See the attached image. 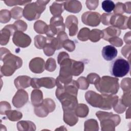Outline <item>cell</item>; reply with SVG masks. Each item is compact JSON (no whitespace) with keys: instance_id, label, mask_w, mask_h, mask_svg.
<instances>
[{"instance_id":"6da1fadb","label":"cell","mask_w":131,"mask_h":131,"mask_svg":"<svg viewBox=\"0 0 131 131\" xmlns=\"http://www.w3.org/2000/svg\"><path fill=\"white\" fill-rule=\"evenodd\" d=\"M118 79L110 76H103L95 85L96 88L103 94L112 95L117 93L119 88Z\"/></svg>"},{"instance_id":"7a4b0ae2","label":"cell","mask_w":131,"mask_h":131,"mask_svg":"<svg viewBox=\"0 0 131 131\" xmlns=\"http://www.w3.org/2000/svg\"><path fill=\"white\" fill-rule=\"evenodd\" d=\"M4 65L1 67V73L5 76H10L15 71L21 67V59L17 56L11 54L9 51L6 53L4 57Z\"/></svg>"},{"instance_id":"3957f363","label":"cell","mask_w":131,"mask_h":131,"mask_svg":"<svg viewBox=\"0 0 131 131\" xmlns=\"http://www.w3.org/2000/svg\"><path fill=\"white\" fill-rule=\"evenodd\" d=\"M96 116L101 122L102 130H114L115 126L120 123V118L113 113L104 112H98Z\"/></svg>"},{"instance_id":"277c9868","label":"cell","mask_w":131,"mask_h":131,"mask_svg":"<svg viewBox=\"0 0 131 131\" xmlns=\"http://www.w3.org/2000/svg\"><path fill=\"white\" fill-rule=\"evenodd\" d=\"M130 65L128 61L119 57L114 60L111 65L110 73L116 77H122L129 72Z\"/></svg>"},{"instance_id":"5b68a950","label":"cell","mask_w":131,"mask_h":131,"mask_svg":"<svg viewBox=\"0 0 131 131\" xmlns=\"http://www.w3.org/2000/svg\"><path fill=\"white\" fill-rule=\"evenodd\" d=\"M35 4V3H33L28 5L24 9V16L30 21L38 18L40 14L46 9V6H41L38 4Z\"/></svg>"},{"instance_id":"8992f818","label":"cell","mask_w":131,"mask_h":131,"mask_svg":"<svg viewBox=\"0 0 131 131\" xmlns=\"http://www.w3.org/2000/svg\"><path fill=\"white\" fill-rule=\"evenodd\" d=\"M55 84V80L52 77L32 78L31 80V85L34 89H39L40 86L51 89L54 88Z\"/></svg>"},{"instance_id":"52a82bcc","label":"cell","mask_w":131,"mask_h":131,"mask_svg":"<svg viewBox=\"0 0 131 131\" xmlns=\"http://www.w3.org/2000/svg\"><path fill=\"white\" fill-rule=\"evenodd\" d=\"M12 40L16 46L22 48H25L29 46L31 41L29 36L20 31L14 33Z\"/></svg>"},{"instance_id":"ba28073f","label":"cell","mask_w":131,"mask_h":131,"mask_svg":"<svg viewBox=\"0 0 131 131\" xmlns=\"http://www.w3.org/2000/svg\"><path fill=\"white\" fill-rule=\"evenodd\" d=\"M85 99L93 107L101 108L103 103L102 95H100L93 91H89L85 93Z\"/></svg>"},{"instance_id":"9c48e42d","label":"cell","mask_w":131,"mask_h":131,"mask_svg":"<svg viewBox=\"0 0 131 131\" xmlns=\"http://www.w3.org/2000/svg\"><path fill=\"white\" fill-rule=\"evenodd\" d=\"M100 15L99 13L93 12L84 13L81 17L83 23L91 26H97L100 23Z\"/></svg>"},{"instance_id":"30bf717a","label":"cell","mask_w":131,"mask_h":131,"mask_svg":"<svg viewBox=\"0 0 131 131\" xmlns=\"http://www.w3.org/2000/svg\"><path fill=\"white\" fill-rule=\"evenodd\" d=\"M28 101V94L23 90H18L14 96L12 102L15 107L19 108L22 107Z\"/></svg>"},{"instance_id":"8fae6325","label":"cell","mask_w":131,"mask_h":131,"mask_svg":"<svg viewBox=\"0 0 131 131\" xmlns=\"http://www.w3.org/2000/svg\"><path fill=\"white\" fill-rule=\"evenodd\" d=\"M45 61L43 59L36 57L30 61L29 67L32 72L35 73H40L43 71L45 68Z\"/></svg>"},{"instance_id":"7c38bea8","label":"cell","mask_w":131,"mask_h":131,"mask_svg":"<svg viewBox=\"0 0 131 131\" xmlns=\"http://www.w3.org/2000/svg\"><path fill=\"white\" fill-rule=\"evenodd\" d=\"M117 53L116 48L112 45L106 46L102 50V56L107 61L112 60L117 56Z\"/></svg>"},{"instance_id":"4fadbf2b","label":"cell","mask_w":131,"mask_h":131,"mask_svg":"<svg viewBox=\"0 0 131 131\" xmlns=\"http://www.w3.org/2000/svg\"><path fill=\"white\" fill-rule=\"evenodd\" d=\"M64 121L68 125L73 126L78 121V119L75 114L74 110H69L64 111Z\"/></svg>"},{"instance_id":"5bb4252c","label":"cell","mask_w":131,"mask_h":131,"mask_svg":"<svg viewBox=\"0 0 131 131\" xmlns=\"http://www.w3.org/2000/svg\"><path fill=\"white\" fill-rule=\"evenodd\" d=\"M102 32L103 39L108 40L110 38L119 36L121 31L119 28L116 27H110L103 30Z\"/></svg>"},{"instance_id":"9a60e30c","label":"cell","mask_w":131,"mask_h":131,"mask_svg":"<svg viewBox=\"0 0 131 131\" xmlns=\"http://www.w3.org/2000/svg\"><path fill=\"white\" fill-rule=\"evenodd\" d=\"M50 24L57 30V33L64 30V25L63 24V18L61 16H56L51 19Z\"/></svg>"},{"instance_id":"2e32d148","label":"cell","mask_w":131,"mask_h":131,"mask_svg":"<svg viewBox=\"0 0 131 131\" xmlns=\"http://www.w3.org/2000/svg\"><path fill=\"white\" fill-rule=\"evenodd\" d=\"M31 79L30 77L27 76H18L14 80V84L17 89L19 88H26L28 86H30L31 83L30 82H24L28 80Z\"/></svg>"},{"instance_id":"e0dca14e","label":"cell","mask_w":131,"mask_h":131,"mask_svg":"<svg viewBox=\"0 0 131 131\" xmlns=\"http://www.w3.org/2000/svg\"><path fill=\"white\" fill-rule=\"evenodd\" d=\"M84 64L82 62L76 61L72 60V66L71 72L72 75L74 76H77L80 74L83 71Z\"/></svg>"},{"instance_id":"ac0fdd59","label":"cell","mask_w":131,"mask_h":131,"mask_svg":"<svg viewBox=\"0 0 131 131\" xmlns=\"http://www.w3.org/2000/svg\"><path fill=\"white\" fill-rule=\"evenodd\" d=\"M42 92L39 90H34L31 94L32 103L34 106L39 105L42 103V99L37 98H42Z\"/></svg>"},{"instance_id":"d6986e66","label":"cell","mask_w":131,"mask_h":131,"mask_svg":"<svg viewBox=\"0 0 131 131\" xmlns=\"http://www.w3.org/2000/svg\"><path fill=\"white\" fill-rule=\"evenodd\" d=\"M74 110L76 116L80 117H85L87 116L89 113V108L85 104H80L77 105Z\"/></svg>"},{"instance_id":"ffe728a7","label":"cell","mask_w":131,"mask_h":131,"mask_svg":"<svg viewBox=\"0 0 131 131\" xmlns=\"http://www.w3.org/2000/svg\"><path fill=\"white\" fill-rule=\"evenodd\" d=\"M102 37H103L102 31L100 30L94 29L90 32L89 38L93 42H96Z\"/></svg>"},{"instance_id":"44dd1931","label":"cell","mask_w":131,"mask_h":131,"mask_svg":"<svg viewBox=\"0 0 131 131\" xmlns=\"http://www.w3.org/2000/svg\"><path fill=\"white\" fill-rule=\"evenodd\" d=\"M17 129L19 130H21L22 128L25 126V127L24 128V130H30V128L28 127H30L31 128H32L33 129V130H35L36 128H35V124L31 122V121H19L18 122L17 124Z\"/></svg>"},{"instance_id":"7402d4cb","label":"cell","mask_w":131,"mask_h":131,"mask_svg":"<svg viewBox=\"0 0 131 131\" xmlns=\"http://www.w3.org/2000/svg\"><path fill=\"white\" fill-rule=\"evenodd\" d=\"M101 6L102 9L107 13H111L115 8V5L112 1H103Z\"/></svg>"},{"instance_id":"603a6c76","label":"cell","mask_w":131,"mask_h":131,"mask_svg":"<svg viewBox=\"0 0 131 131\" xmlns=\"http://www.w3.org/2000/svg\"><path fill=\"white\" fill-rule=\"evenodd\" d=\"M8 119L11 121H17L22 117V114L15 110L13 111H7L5 113Z\"/></svg>"},{"instance_id":"cb8c5ba5","label":"cell","mask_w":131,"mask_h":131,"mask_svg":"<svg viewBox=\"0 0 131 131\" xmlns=\"http://www.w3.org/2000/svg\"><path fill=\"white\" fill-rule=\"evenodd\" d=\"M90 31L88 28H83L80 30L78 35L77 38L83 41H86L89 39Z\"/></svg>"},{"instance_id":"d4e9b609","label":"cell","mask_w":131,"mask_h":131,"mask_svg":"<svg viewBox=\"0 0 131 131\" xmlns=\"http://www.w3.org/2000/svg\"><path fill=\"white\" fill-rule=\"evenodd\" d=\"M35 46L38 49H41L43 46L46 45L47 40L43 36L37 35L35 37Z\"/></svg>"},{"instance_id":"484cf974","label":"cell","mask_w":131,"mask_h":131,"mask_svg":"<svg viewBox=\"0 0 131 131\" xmlns=\"http://www.w3.org/2000/svg\"><path fill=\"white\" fill-rule=\"evenodd\" d=\"M90 126H91L90 128V130H97L99 129V127L97 124V122L95 120L91 119L85 121L84 123V130H85V129L87 128Z\"/></svg>"},{"instance_id":"4316f807","label":"cell","mask_w":131,"mask_h":131,"mask_svg":"<svg viewBox=\"0 0 131 131\" xmlns=\"http://www.w3.org/2000/svg\"><path fill=\"white\" fill-rule=\"evenodd\" d=\"M45 68L47 71L52 72L56 69V63L54 59L50 58L48 59L46 62Z\"/></svg>"},{"instance_id":"83f0119b","label":"cell","mask_w":131,"mask_h":131,"mask_svg":"<svg viewBox=\"0 0 131 131\" xmlns=\"http://www.w3.org/2000/svg\"><path fill=\"white\" fill-rule=\"evenodd\" d=\"M79 88L82 90L87 89L89 86V83L86 81V79L84 77H81L77 80Z\"/></svg>"},{"instance_id":"f1b7e54d","label":"cell","mask_w":131,"mask_h":131,"mask_svg":"<svg viewBox=\"0 0 131 131\" xmlns=\"http://www.w3.org/2000/svg\"><path fill=\"white\" fill-rule=\"evenodd\" d=\"M63 47L68 51L72 52L75 49V44L71 40H65L63 43Z\"/></svg>"},{"instance_id":"f546056e","label":"cell","mask_w":131,"mask_h":131,"mask_svg":"<svg viewBox=\"0 0 131 131\" xmlns=\"http://www.w3.org/2000/svg\"><path fill=\"white\" fill-rule=\"evenodd\" d=\"M112 15H113V14H105V13L103 14L101 16L102 23L104 25H110V20Z\"/></svg>"},{"instance_id":"4dcf8cb0","label":"cell","mask_w":131,"mask_h":131,"mask_svg":"<svg viewBox=\"0 0 131 131\" xmlns=\"http://www.w3.org/2000/svg\"><path fill=\"white\" fill-rule=\"evenodd\" d=\"M108 41L112 45H113L115 46H117V47H120L122 46V45L123 43L122 39L117 37H113L112 38H110Z\"/></svg>"}]
</instances>
